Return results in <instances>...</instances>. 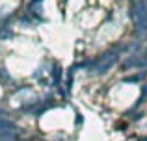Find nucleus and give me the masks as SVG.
I'll return each instance as SVG.
<instances>
[{"label":"nucleus","mask_w":147,"mask_h":141,"mask_svg":"<svg viewBox=\"0 0 147 141\" xmlns=\"http://www.w3.org/2000/svg\"><path fill=\"white\" fill-rule=\"evenodd\" d=\"M0 115H4V113H2V110H0Z\"/></svg>","instance_id":"nucleus-4"},{"label":"nucleus","mask_w":147,"mask_h":141,"mask_svg":"<svg viewBox=\"0 0 147 141\" xmlns=\"http://www.w3.org/2000/svg\"><path fill=\"white\" fill-rule=\"evenodd\" d=\"M52 78H54L56 84H60V78H61V69H60V67H56V69L52 71Z\"/></svg>","instance_id":"nucleus-3"},{"label":"nucleus","mask_w":147,"mask_h":141,"mask_svg":"<svg viewBox=\"0 0 147 141\" xmlns=\"http://www.w3.org/2000/svg\"><path fill=\"white\" fill-rule=\"evenodd\" d=\"M129 15H130L132 21H136V19H145L147 17V0H140V2L130 4Z\"/></svg>","instance_id":"nucleus-1"},{"label":"nucleus","mask_w":147,"mask_h":141,"mask_svg":"<svg viewBox=\"0 0 147 141\" xmlns=\"http://www.w3.org/2000/svg\"><path fill=\"white\" fill-rule=\"evenodd\" d=\"M147 76V72H140V74H130L127 76V78H123V82L125 84H134V82H140V80H144Z\"/></svg>","instance_id":"nucleus-2"},{"label":"nucleus","mask_w":147,"mask_h":141,"mask_svg":"<svg viewBox=\"0 0 147 141\" xmlns=\"http://www.w3.org/2000/svg\"><path fill=\"white\" fill-rule=\"evenodd\" d=\"M26 141H30V139H26Z\"/></svg>","instance_id":"nucleus-5"}]
</instances>
